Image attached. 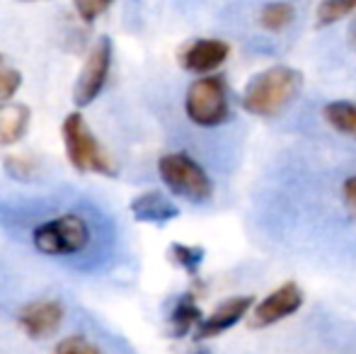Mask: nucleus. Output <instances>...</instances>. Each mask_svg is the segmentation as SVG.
<instances>
[{
  "mask_svg": "<svg viewBox=\"0 0 356 354\" xmlns=\"http://www.w3.org/2000/svg\"><path fill=\"white\" fill-rule=\"evenodd\" d=\"M300 88L303 73L291 66H272L248 83L243 92V107L254 117H277L298 97Z\"/></svg>",
  "mask_w": 356,
  "mask_h": 354,
  "instance_id": "1",
  "label": "nucleus"
},
{
  "mask_svg": "<svg viewBox=\"0 0 356 354\" xmlns=\"http://www.w3.org/2000/svg\"><path fill=\"white\" fill-rule=\"evenodd\" d=\"M92 243V228L80 214H58L49 221L34 226L32 246L47 257H73L88 250Z\"/></svg>",
  "mask_w": 356,
  "mask_h": 354,
  "instance_id": "2",
  "label": "nucleus"
},
{
  "mask_svg": "<svg viewBox=\"0 0 356 354\" xmlns=\"http://www.w3.org/2000/svg\"><path fill=\"white\" fill-rule=\"evenodd\" d=\"M63 148H66L68 163L78 172H97V175L114 177L117 175V163L104 151L102 143L90 131L88 122L80 112H71L61 124Z\"/></svg>",
  "mask_w": 356,
  "mask_h": 354,
  "instance_id": "3",
  "label": "nucleus"
},
{
  "mask_svg": "<svg viewBox=\"0 0 356 354\" xmlns=\"http://www.w3.org/2000/svg\"><path fill=\"white\" fill-rule=\"evenodd\" d=\"M158 175L165 187L182 199L204 204L211 199L213 182L202 166L187 153H168L158 161Z\"/></svg>",
  "mask_w": 356,
  "mask_h": 354,
  "instance_id": "4",
  "label": "nucleus"
},
{
  "mask_svg": "<svg viewBox=\"0 0 356 354\" xmlns=\"http://www.w3.org/2000/svg\"><path fill=\"white\" fill-rule=\"evenodd\" d=\"M184 112L189 122L202 129H213L228 119V88L220 76H202L189 86L184 97Z\"/></svg>",
  "mask_w": 356,
  "mask_h": 354,
  "instance_id": "5",
  "label": "nucleus"
},
{
  "mask_svg": "<svg viewBox=\"0 0 356 354\" xmlns=\"http://www.w3.org/2000/svg\"><path fill=\"white\" fill-rule=\"evenodd\" d=\"M109 71H112V39L99 37L95 47L90 49L85 66L80 71L78 81L73 86V104L75 107H88L99 97L109 81Z\"/></svg>",
  "mask_w": 356,
  "mask_h": 354,
  "instance_id": "6",
  "label": "nucleus"
},
{
  "mask_svg": "<svg viewBox=\"0 0 356 354\" xmlns=\"http://www.w3.org/2000/svg\"><path fill=\"white\" fill-rule=\"evenodd\" d=\"M303 289L296 282H286L279 289H274L269 296H264L257 306L252 308L250 316V328L259 330V328L277 325L279 321L293 316L300 306H303Z\"/></svg>",
  "mask_w": 356,
  "mask_h": 354,
  "instance_id": "7",
  "label": "nucleus"
},
{
  "mask_svg": "<svg viewBox=\"0 0 356 354\" xmlns=\"http://www.w3.org/2000/svg\"><path fill=\"white\" fill-rule=\"evenodd\" d=\"M63 306L54 298H42V301H32L19 311V328L27 332L32 340H44L58 332L63 323Z\"/></svg>",
  "mask_w": 356,
  "mask_h": 354,
  "instance_id": "8",
  "label": "nucleus"
},
{
  "mask_svg": "<svg viewBox=\"0 0 356 354\" xmlns=\"http://www.w3.org/2000/svg\"><path fill=\"white\" fill-rule=\"evenodd\" d=\"M230 56V47L220 39H194L179 54V63L184 71L197 73V76H209L216 68L225 63Z\"/></svg>",
  "mask_w": 356,
  "mask_h": 354,
  "instance_id": "9",
  "label": "nucleus"
},
{
  "mask_svg": "<svg viewBox=\"0 0 356 354\" xmlns=\"http://www.w3.org/2000/svg\"><path fill=\"white\" fill-rule=\"evenodd\" d=\"M254 306V296H233L228 301H223L218 308L211 313V316L202 318L194 330V337L197 340H211V337H218L220 332L230 330L233 325H238L243 318H248L250 308Z\"/></svg>",
  "mask_w": 356,
  "mask_h": 354,
  "instance_id": "10",
  "label": "nucleus"
},
{
  "mask_svg": "<svg viewBox=\"0 0 356 354\" xmlns=\"http://www.w3.org/2000/svg\"><path fill=\"white\" fill-rule=\"evenodd\" d=\"M131 214L136 221L141 223H168L179 216V209L172 199H168L158 189H148V192L138 194L131 202Z\"/></svg>",
  "mask_w": 356,
  "mask_h": 354,
  "instance_id": "11",
  "label": "nucleus"
},
{
  "mask_svg": "<svg viewBox=\"0 0 356 354\" xmlns=\"http://www.w3.org/2000/svg\"><path fill=\"white\" fill-rule=\"evenodd\" d=\"M29 119H32V112L27 104H3L0 107V143L13 146V143L22 141L29 129Z\"/></svg>",
  "mask_w": 356,
  "mask_h": 354,
  "instance_id": "12",
  "label": "nucleus"
},
{
  "mask_svg": "<svg viewBox=\"0 0 356 354\" xmlns=\"http://www.w3.org/2000/svg\"><path fill=\"white\" fill-rule=\"evenodd\" d=\"M202 318H204L202 308L197 306L192 293H187V296L179 298L177 306L172 308V316H170V332H172V337H184L189 330H194V328L199 325Z\"/></svg>",
  "mask_w": 356,
  "mask_h": 354,
  "instance_id": "13",
  "label": "nucleus"
},
{
  "mask_svg": "<svg viewBox=\"0 0 356 354\" xmlns=\"http://www.w3.org/2000/svg\"><path fill=\"white\" fill-rule=\"evenodd\" d=\"M325 119L334 131L356 138V102H347V99L330 102L325 107Z\"/></svg>",
  "mask_w": 356,
  "mask_h": 354,
  "instance_id": "14",
  "label": "nucleus"
},
{
  "mask_svg": "<svg viewBox=\"0 0 356 354\" xmlns=\"http://www.w3.org/2000/svg\"><path fill=\"white\" fill-rule=\"evenodd\" d=\"M293 19H296V10L291 3H269L259 13V24L267 32H284Z\"/></svg>",
  "mask_w": 356,
  "mask_h": 354,
  "instance_id": "15",
  "label": "nucleus"
},
{
  "mask_svg": "<svg viewBox=\"0 0 356 354\" xmlns=\"http://www.w3.org/2000/svg\"><path fill=\"white\" fill-rule=\"evenodd\" d=\"M356 13V0H320L315 10V24L318 27H330L339 19L349 17Z\"/></svg>",
  "mask_w": 356,
  "mask_h": 354,
  "instance_id": "16",
  "label": "nucleus"
},
{
  "mask_svg": "<svg viewBox=\"0 0 356 354\" xmlns=\"http://www.w3.org/2000/svg\"><path fill=\"white\" fill-rule=\"evenodd\" d=\"M204 257H207V250L202 246H187V243H175L170 246V260L177 267H182L187 274H197L199 267H202Z\"/></svg>",
  "mask_w": 356,
  "mask_h": 354,
  "instance_id": "17",
  "label": "nucleus"
},
{
  "mask_svg": "<svg viewBox=\"0 0 356 354\" xmlns=\"http://www.w3.org/2000/svg\"><path fill=\"white\" fill-rule=\"evenodd\" d=\"M22 86V73L0 54V104L10 102Z\"/></svg>",
  "mask_w": 356,
  "mask_h": 354,
  "instance_id": "18",
  "label": "nucleus"
},
{
  "mask_svg": "<svg viewBox=\"0 0 356 354\" xmlns=\"http://www.w3.org/2000/svg\"><path fill=\"white\" fill-rule=\"evenodd\" d=\"M54 354H102V350L85 335H68L54 347Z\"/></svg>",
  "mask_w": 356,
  "mask_h": 354,
  "instance_id": "19",
  "label": "nucleus"
},
{
  "mask_svg": "<svg viewBox=\"0 0 356 354\" xmlns=\"http://www.w3.org/2000/svg\"><path fill=\"white\" fill-rule=\"evenodd\" d=\"M114 0H73L75 5V13L83 22H95L99 15H104L109 8H112Z\"/></svg>",
  "mask_w": 356,
  "mask_h": 354,
  "instance_id": "20",
  "label": "nucleus"
},
{
  "mask_svg": "<svg viewBox=\"0 0 356 354\" xmlns=\"http://www.w3.org/2000/svg\"><path fill=\"white\" fill-rule=\"evenodd\" d=\"M5 170L15 179H27L34 170V163L24 156H10L8 161H5Z\"/></svg>",
  "mask_w": 356,
  "mask_h": 354,
  "instance_id": "21",
  "label": "nucleus"
},
{
  "mask_svg": "<svg viewBox=\"0 0 356 354\" xmlns=\"http://www.w3.org/2000/svg\"><path fill=\"white\" fill-rule=\"evenodd\" d=\"M344 199H347L349 211H352L354 218H356V175L344 182Z\"/></svg>",
  "mask_w": 356,
  "mask_h": 354,
  "instance_id": "22",
  "label": "nucleus"
},
{
  "mask_svg": "<svg viewBox=\"0 0 356 354\" xmlns=\"http://www.w3.org/2000/svg\"><path fill=\"white\" fill-rule=\"evenodd\" d=\"M347 39H349V47H352L354 51H356V13H354V19H352V24H349Z\"/></svg>",
  "mask_w": 356,
  "mask_h": 354,
  "instance_id": "23",
  "label": "nucleus"
},
{
  "mask_svg": "<svg viewBox=\"0 0 356 354\" xmlns=\"http://www.w3.org/2000/svg\"><path fill=\"white\" fill-rule=\"evenodd\" d=\"M22 3H39V0H22Z\"/></svg>",
  "mask_w": 356,
  "mask_h": 354,
  "instance_id": "24",
  "label": "nucleus"
}]
</instances>
